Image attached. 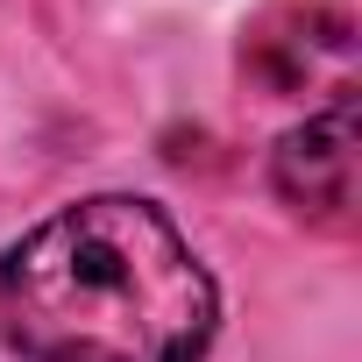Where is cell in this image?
I'll use <instances>...</instances> for the list:
<instances>
[{
	"label": "cell",
	"instance_id": "6da1fadb",
	"mask_svg": "<svg viewBox=\"0 0 362 362\" xmlns=\"http://www.w3.org/2000/svg\"><path fill=\"white\" fill-rule=\"evenodd\" d=\"M221 291L163 206L100 192L0 256V334L29 362H199Z\"/></svg>",
	"mask_w": 362,
	"mask_h": 362
},
{
	"label": "cell",
	"instance_id": "3957f363",
	"mask_svg": "<svg viewBox=\"0 0 362 362\" xmlns=\"http://www.w3.org/2000/svg\"><path fill=\"white\" fill-rule=\"evenodd\" d=\"M348 57H355V22L341 8H327V0L270 8L242 43V64L263 78V93H313L320 78H334V93H355Z\"/></svg>",
	"mask_w": 362,
	"mask_h": 362
},
{
	"label": "cell",
	"instance_id": "7a4b0ae2",
	"mask_svg": "<svg viewBox=\"0 0 362 362\" xmlns=\"http://www.w3.org/2000/svg\"><path fill=\"white\" fill-rule=\"evenodd\" d=\"M355 163H362V135H355V100H334L320 114H305V128H291L270 156V185L277 199L313 221V228H348L355 221Z\"/></svg>",
	"mask_w": 362,
	"mask_h": 362
}]
</instances>
